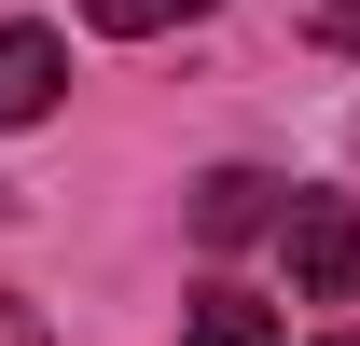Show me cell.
Here are the masks:
<instances>
[{
	"label": "cell",
	"mask_w": 360,
	"mask_h": 346,
	"mask_svg": "<svg viewBox=\"0 0 360 346\" xmlns=\"http://www.w3.org/2000/svg\"><path fill=\"white\" fill-rule=\"evenodd\" d=\"M277 250H291V305H347L360 291V194H291Z\"/></svg>",
	"instance_id": "cell-1"
},
{
	"label": "cell",
	"mask_w": 360,
	"mask_h": 346,
	"mask_svg": "<svg viewBox=\"0 0 360 346\" xmlns=\"http://www.w3.org/2000/svg\"><path fill=\"white\" fill-rule=\"evenodd\" d=\"M56 84H70V42L56 28H0V125H42Z\"/></svg>",
	"instance_id": "cell-2"
},
{
	"label": "cell",
	"mask_w": 360,
	"mask_h": 346,
	"mask_svg": "<svg viewBox=\"0 0 360 346\" xmlns=\"http://www.w3.org/2000/svg\"><path fill=\"white\" fill-rule=\"evenodd\" d=\"M264 222H277V180H264V167H222L208 194H194V236H208V250H236V236H264Z\"/></svg>",
	"instance_id": "cell-3"
},
{
	"label": "cell",
	"mask_w": 360,
	"mask_h": 346,
	"mask_svg": "<svg viewBox=\"0 0 360 346\" xmlns=\"http://www.w3.org/2000/svg\"><path fill=\"white\" fill-rule=\"evenodd\" d=\"M180 346H291V333H277V305H250V291H194Z\"/></svg>",
	"instance_id": "cell-4"
},
{
	"label": "cell",
	"mask_w": 360,
	"mask_h": 346,
	"mask_svg": "<svg viewBox=\"0 0 360 346\" xmlns=\"http://www.w3.org/2000/svg\"><path fill=\"white\" fill-rule=\"evenodd\" d=\"M97 28H111V42H153V28H194V14H208V0H84Z\"/></svg>",
	"instance_id": "cell-5"
},
{
	"label": "cell",
	"mask_w": 360,
	"mask_h": 346,
	"mask_svg": "<svg viewBox=\"0 0 360 346\" xmlns=\"http://www.w3.org/2000/svg\"><path fill=\"white\" fill-rule=\"evenodd\" d=\"M0 346H56V333H42V305H28V291H0Z\"/></svg>",
	"instance_id": "cell-6"
},
{
	"label": "cell",
	"mask_w": 360,
	"mask_h": 346,
	"mask_svg": "<svg viewBox=\"0 0 360 346\" xmlns=\"http://www.w3.org/2000/svg\"><path fill=\"white\" fill-rule=\"evenodd\" d=\"M319 28H333V42H360V0H319Z\"/></svg>",
	"instance_id": "cell-7"
},
{
	"label": "cell",
	"mask_w": 360,
	"mask_h": 346,
	"mask_svg": "<svg viewBox=\"0 0 360 346\" xmlns=\"http://www.w3.org/2000/svg\"><path fill=\"white\" fill-rule=\"evenodd\" d=\"M333 346H360V333H333Z\"/></svg>",
	"instance_id": "cell-8"
}]
</instances>
